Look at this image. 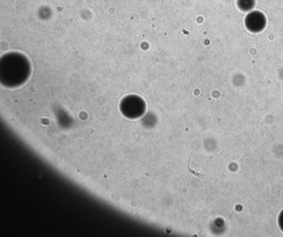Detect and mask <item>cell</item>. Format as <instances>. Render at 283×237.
<instances>
[{
    "instance_id": "6da1fadb",
    "label": "cell",
    "mask_w": 283,
    "mask_h": 237,
    "mask_svg": "<svg viewBox=\"0 0 283 237\" xmlns=\"http://www.w3.org/2000/svg\"><path fill=\"white\" fill-rule=\"evenodd\" d=\"M245 24L247 28L253 32H258L264 29L266 18L264 14L258 11H254L246 16Z\"/></svg>"
},
{
    "instance_id": "7a4b0ae2",
    "label": "cell",
    "mask_w": 283,
    "mask_h": 237,
    "mask_svg": "<svg viewBox=\"0 0 283 237\" xmlns=\"http://www.w3.org/2000/svg\"><path fill=\"white\" fill-rule=\"evenodd\" d=\"M238 6L244 11H249L255 5V0H238Z\"/></svg>"
},
{
    "instance_id": "3957f363",
    "label": "cell",
    "mask_w": 283,
    "mask_h": 237,
    "mask_svg": "<svg viewBox=\"0 0 283 237\" xmlns=\"http://www.w3.org/2000/svg\"><path fill=\"white\" fill-rule=\"evenodd\" d=\"M192 155V154L191 155V156H190V158H189V160H188V167H187L188 171L190 172V173L194 175L195 176H196V177H197V178H199L200 179H204L205 178L206 174H201V173H200V172H199L194 171L193 169H191V168H190L189 162H190V160H191Z\"/></svg>"
}]
</instances>
